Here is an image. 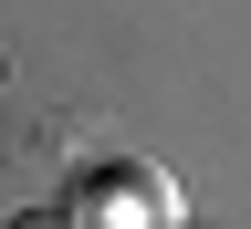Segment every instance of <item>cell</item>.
I'll return each mask as SVG.
<instances>
[{
	"label": "cell",
	"instance_id": "obj_1",
	"mask_svg": "<svg viewBox=\"0 0 251 229\" xmlns=\"http://www.w3.org/2000/svg\"><path fill=\"white\" fill-rule=\"evenodd\" d=\"M168 219H178V198L147 167H105L94 187H74V229H168Z\"/></svg>",
	"mask_w": 251,
	"mask_h": 229
},
{
	"label": "cell",
	"instance_id": "obj_2",
	"mask_svg": "<svg viewBox=\"0 0 251 229\" xmlns=\"http://www.w3.org/2000/svg\"><path fill=\"white\" fill-rule=\"evenodd\" d=\"M0 229H74V208H21V219H0Z\"/></svg>",
	"mask_w": 251,
	"mask_h": 229
}]
</instances>
